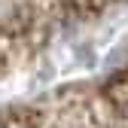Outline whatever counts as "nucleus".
I'll list each match as a JSON object with an SVG mask.
<instances>
[{
    "mask_svg": "<svg viewBox=\"0 0 128 128\" xmlns=\"http://www.w3.org/2000/svg\"><path fill=\"white\" fill-rule=\"evenodd\" d=\"M0 128H6V125H3V122H0Z\"/></svg>",
    "mask_w": 128,
    "mask_h": 128,
    "instance_id": "nucleus-1",
    "label": "nucleus"
}]
</instances>
